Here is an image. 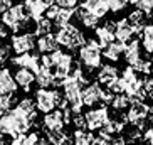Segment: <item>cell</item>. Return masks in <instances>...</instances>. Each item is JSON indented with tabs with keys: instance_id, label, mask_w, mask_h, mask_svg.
<instances>
[{
	"instance_id": "24",
	"label": "cell",
	"mask_w": 153,
	"mask_h": 145,
	"mask_svg": "<svg viewBox=\"0 0 153 145\" xmlns=\"http://www.w3.org/2000/svg\"><path fill=\"white\" fill-rule=\"evenodd\" d=\"M96 39H98V42L101 44V47H103V49H106L109 44L116 42V41H114V39H116V34L109 32L108 29L103 25V27H98V29H96Z\"/></svg>"
},
{
	"instance_id": "15",
	"label": "cell",
	"mask_w": 153,
	"mask_h": 145,
	"mask_svg": "<svg viewBox=\"0 0 153 145\" xmlns=\"http://www.w3.org/2000/svg\"><path fill=\"white\" fill-rule=\"evenodd\" d=\"M37 51H39V54H42V56L44 54H54L56 51H59V42H57L54 34L37 37Z\"/></svg>"
},
{
	"instance_id": "26",
	"label": "cell",
	"mask_w": 153,
	"mask_h": 145,
	"mask_svg": "<svg viewBox=\"0 0 153 145\" xmlns=\"http://www.w3.org/2000/svg\"><path fill=\"white\" fill-rule=\"evenodd\" d=\"M141 46L143 49L153 56V24H148L141 34Z\"/></svg>"
},
{
	"instance_id": "44",
	"label": "cell",
	"mask_w": 153,
	"mask_h": 145,
	"mask_svg": "<svg viewBox=\"0 0 153 145\" xmlns=\"http://www.w3.org/2000/svg\"><path fill=\"white\" fill-rule=\"evenodd\" d=\"M111 145H126V140H125V137H116V138H113Z\"/></svg>"
},
{
	"instance_id": "17",
	"label": "cell",
	"mask_w": 153,
	"mask_h": 145,
	"mask_svg": "<svg viewBox=\"0 0 153 145\" xmlns=\"http://www.w3.org/2000/svg\"><path fill=\"white\" fill-rule=\"evenodd\" d=\"M14 78L19 86L25 91H30V86L36 83V72H32L30 69H25V68H17Z\"/></svg>"
},
{
	"instance_id": "43",
	"label": "cell",
	"mask_w": 153,
	"mask_h": 145,
	"mask_svg": "<svg viewBox=\"0 0 153 145\" xmlns=\"http://www.w3.org/2000/svg\"><path fill=\"white\" fill-rule=\"evenodd\" d=\"M143 138L148 142L150 145H153V127H150L148 130L145 132V133H143Z\"/></svg>"
},
{
	"instance_id": "38",
	"label": "cell",
	"mask_w": 153,
	"mask_h": 145,
	"mask_svg": "<svg viewBox=\"0 0 153 145\" xmlns=\"http://www.w3.org/2000/svg\"><path fill=\"white\" fill-rule=\"evenodd\" d=\"M56 4H57L61 9H64V10H74V9H77V2H76V0H57Z\"/></svg>"
},
{
	"instance_id": "34",
	"label": "cell",
	"mask_w": 153,
	"mask_h": 145,
	"mask_svg": "<svg viewBox=\"0 0 153 145\" xmlns=\"http://www.w3.org/2000/svg\"><path fill=\"white\" fill-rule=\"evenodd\" d=\"M15 103V96H2L0 98V110H2V115H5V111L9 113V111H12V106H14Z\"/></svg>"
},
{
	"instance_id": "3",
	"label": "cell",
	"mask_w": 153,
	"mask_h": 145,
	"mask_svg": "<svg viewBox=\"0 0 153 145\" xmlns=\"http://www.w3.org/2000/svg\"><path fill=\"white\" fill-rule=\"evenodd\" d=\"M56 39H57L59 46H64L68 49H81L82 46L86 44V37L79 29L74 25V24H69L68 27L59 29L56 32Z\"/></svg>"
},
{
	"instance_id": "11",
	"label": "cell",
	"mask_w": 153,
	"mask_h": 145,
	"mask_svg": "<svg viewBox=\"0 0 153 145\" xmlns=\"http://www.w3.org/2000/svg\"><path fill=\"white\" fill-rule=\"evenodd\" d=\"M54 4V2H44V0H29V2H25V10H27V15L32 19V22H39V20H42L45 15V12H47V9H49L51 5Z\"/></svg>"
},
{
	"instance_id": "28",
	"label": "cell",
	"mask_w": 153,
	"mask_h": 145,
	"mask_svg": "<svg viewBox=\"0 0 153 145\" xmlns=\"http://www.w3.org/2000/svg\"><path fill=\"white\" fill-rule=\"evenodd\" d=\"M131 105H133V98L128 96V95H114V98H113V101H111L113 110H118V111H120V110H126L128 106H131Z\"/></svg>"
},
{
	"instance_id": "19",
	"label": "cell",
	"mask_w": 153,
	"mask_h": 145,
	"mask_svg": "<svg viewBox=\"0 0 153 145\" xmlns=\"http://www.w3.org/2000/svg\"><path fill=\"white\" fill-rule=\"evenodd\" d=\"M82 9L89 10L91 14H94L96 17L103 19L104 15L109 12V2H99V0H89V2H82Z\"/></svg>"
},
{
	"instance_id": "10",
	"label": "cell",
	"mask_w": 153,
	"mask_h": 145,
	"mask_svg": "<svg viewBox=\"0 0 153 145\" xmlns=\"http://www.w3.org/2000/svg\"><path fill=\"white\" fill-rule=\"evenodd\" d=\"M128 122L133 123L135 127H138L140 123H143L148 120L150 117V106L145 105L143 101H133V105L128 110Z\"/></svg>"
},
{
	"instance_id": "5",
	"label": "cell",
	"mask_w": 153,
	"mask_h": 145,
	"mask_svg": "<svg viewBox=\"0 0 153 145\" xmlns=\"http://www.w3.org/2000/svg\"><path fill=\"white\" fill-rule=\"evenodd\" d=\"M27 19H29V15H27V10H25V5L20 4V5H14L7 14L2 15V24H4L7 29H10L12 32L19 34L22 24L25 22Z\"/></svg>"
},
{
	"instance_id": "22",
	"label": "cell",
	"mask_w": 153,
	"mask_h": 145,
	"mask_svg": "<svg viewBox=\"0 0 153 145\" xmlns=\"http://www.w3.org/2000/svg\"><path fill=\"white\" fill-rule=\"evenodd\" d=\"M17 108L22 111L25 117L30 120V123L34 125L36 123V118H37V111H36V103H34V100H30V98H24V100H20L17 103Z\"/></svg>"
},
{
	"instance_id": "45",
	"label": "cell",
	"mask_w": 153,
	"mask_h": 145,
	"mask_svg": "<svg viewBox=\"0 0 153 145\" xmlns=\"http://www.w3.org/2000/svg\"><path fill=\"white\" fill-rule=\"evenodd\" d=\"M0 36H2V37L7 36V27H5L4 24H2V29H0Z\"/></svg>"
},
{
	"instance_id": "48",
	"label": "cell",
	"mask_w": 153,
	"mask_h": 145,
	"mask_svg": "<svg viewBox=\"0 0 153 145\" xmlns=\"http://www.w3.org/2000/svg\"><path fill=\"white\" fill-rule=\"evenodd\" d=\"M128 145H138V144H128Z\"/></svg>"
},
{
	"instance_id": "42",
	"label": "cell",
	"mask_w": 153,
	"mask_h": 145,
	"mask_svg": "<svg viewBox=\"0 0 153 145\" xmlns=\"http://www.w3.org/2000/svg\"><path fill=\"white\" fill-rule=\"evenodd\" d=\"M104 27L108 29L109 32H113V34H116L118 22H116V20H106V22H104Z\"/></svg>"
},
{
	"instance_id": "2",
	"label": "cell",
	"mask_w": 153,
	"mask_h": 145,
	"mask_svg": "<svg viewBox=\"0 0 153 145\" xmlns=\"http://www.w3.org/2000/svg\"><path fill=\"white\" fill-rule=\"evenodd\" d=\"M101 44L98 42V39H88L84 46L79 49V61L84 66V69H88V72L94 71V69H101Z\"/></svg>"
},
{
	"instance_id": "8",
	"label": "cell",
	"mask_w": 153,
	"mask_h": 145,
	"mask_svg": "<svg viewBox=\"0 0 153 145\" xmlns=\"http://www.w3.org/2000/svg\"><path fill=\"white\" fill-rule=\"evenodd\" d=\"M104 100H106V90H103L99 83H91L89 86L82 90L84 106H94L98 103H104Z\"/></svg>"
},
{
	"instance_id": "18",
	"label": "cell",
	"mask_w": 153,
	"mask_h": 145,
	"mask_svg": "<svg viewBox=\"0 0 153 145\" xmlns=\"http://www.w3.org/2000/svg\"><path fill=\"white\" fill-rule=\"evenodd\" d=\"M74 17H76L86 29H94V31L98 29L99 17H96L94 14H91L89 10L82 9V7H77L76 12H74Z\"/></svg>"
},
{
	"instance_id": "27",
	"label": "cell",
	"mask_w": 153,
	"mask_h": 145,
	"mask_svg": "<svg viewBox=\"0 0 153 145\" xmlns=\"http://www.w3.org/2000/svg\"><path fill=\"white\" fill-rule=\"evenodd\" d=\"M41 138L37 135V132H29L27 135H20L12 140V145H39Z\"/></svg>"
},
{
	"instance_id": "33",
	"label": "cell",
	"mask_w": 153,
	"mask_h": 145,
	"mask_svg": "<svg viewBox=\"0 0 153 145\" xmlns=\"http://www.w3.org/2000/svg\"><path fill=\"white\" fill-rule=\"evenodd\" d=\"M66 132H47V140L52 145H62V142L68 138Z\"/></svg>"
},
{
	"instance_id": "20",
	"label": "cell",
	"mask_w": 153,
	"mask_h": 145,
	"mask_svg": "<svg viewBox=\"0 0 153 145\" xmlns=\"http://www.w3.org/2000/svg\"><path fill=\"white\" fill-rule=\"evenodd\" d=\"M125 51H126V44L116 41V42H113V44H109L106 49H103V56L108 61H111V63H116L118 59H120V56L125 54Z\"/></svg>"
},
{
	"instance_id": "40",
	"label": "cell",
	"mask_w": 153,
	"mask_h": 145,
	"mask_svg": "<svg viewBox=\"0 0 153 145\" xmlns=\"http://www.w3.org/2000/svg\"><path fill=\"white\" fill-rule=\"evenodd\" d=\"M145 90H146V93H148V96L150 98H153V76H150V78H146L145 79Z\"/></svg>"
},
{
	"instance_id": "1",
	"label": "cell",
	"mask_w": 153,
	"mask_h": 145,
	"mask_svg": "<svg viewBox=\"0 0 153 145\" xmlns=\"http://www.w3.org/2000/svg\"><path fill=\"white\" fill-rule=\"evenodd\" d=\"M32 127L30 120L15 106L12 111L2 115L0 120V128H2V135L12 137V140L20 135H27L29 128Z\"/></svg>"
},
{
	"instance_id": "49",
	"label": "cell",
	"mask_w": 153,
	"mask_h": 145,
	"mask_svg": "<svg viewBox=\"0 0 153 145\" xmlns=\"http://www.w3.org/2000/svg\"><path fill=\"white\" fill-rule=\"evenodd\" d=\"M2 145H5V142H4V140H2Z\"/></svg>"
},
{
	"instance_id": "39",
	"label": "cell",
	"mask_w": 153,
	"mask_h": 145,
	"mask_svg": "<svg viewBox=\"0 0 153 145\" xmlns=\"http://www.w3.org/2000/svg\"><path fill=\"white\" fill-rule=\"evenodd\" d=\"M10 51H12V46H2V49H0V61H2V64L9 59V56H10Z\"/></svg>"
},
{
	"instance_id": "47",
	"label": "cell",
	"mask_w": 153,
	"mask_h": 145,
	"mask_svg": "<svg viewBox=\"0 0 153 145\" xmlns=\"http://www.w3.org/2000/svg\"><path fill=\"white\" fill-rule=\"evenodd\" d=\"M39 145H52V144H51L49 140H41V142H39Z\"/></svg>"
},
{
	"instance_id": "35",
	"label": "cell",
	"mask_w": 153,
	"mask_h": 145,
	"mask_svg": "<svg viewBox=\"0 0 153 145\" xmlns=\"http://www.w3.org/2000/svg\"><path fill=\"white\" fill-rule=\"evenodd\" d=\"M128 7V2L125 0H114V2H109V12L113 14H118V12H121L123 9Z\"/></svg>"
},
{
	"instance_id": "31",
	"label": "cell",
	"mask_w": 153,
	"mask_h": 145,
	"mask_svg": "<svg viewBox=\"0 0 153 145\" xmlns=\"http://www.w3.org/2000/svg\"><path fill=\"white\" fill-rule=\"evenodd\" d=\"M136 10H141L145 15L153 17V0H143V2H133Z\"/></svg>"
},
{
	"instance_id": "41",
	"label": "cell",
	"mask_w": 153,
	"mask_h": 145,
	"mask_svg": "<svg viewBox=\"0 0 153 145\" xmlns=\"http://www.w3.org/2000/svg\"><path fill=\"white\" fill-rule=\"evenodd\" d=\"M12 7H14V5H12V2H10V0H2V2H0V10H2V15L7 14Z\"/></svg>"
},
{
	"instance_id": "29",
	"label": "cell",
	"mask_w": 153,
	"mask_h": 145,
	"mask_svg": "<svg viewBox=\"0 0 153 145\" xmlns=\"http://www.w3.org/2000/svg\"><path fill=\"white\" fill-rule=\"evenodd\" d=\"M52 27H54V22H52V20H49L47 17H44L42 20H39V22L36 24V31H34V34H36L37 37L49 36L51 31H52Z\"/></svg>"
},
{
	"instance_id": "4",
	"label": "cell",
	"mask_w": 153,
	"mask_h": 145,
	"mask_svg": "<svg viewBox=\"0 0 153 145\" xmlns=\"http://www.w3.org/2000/svg\"><path fill=\"white\" fill-rule=\"evenodd\" d=\"M64 101V98L61 96V91L57 90H37L36 91V106L39 111L49 115L52 113L57 106H61V103Z\"/></svg>"
},
{
	"instance_id": "6",
	"label": "cell",
	"mask_w": 153,
	"mask_h": 145,
	"mask_svg": "<svg viewBox=\"0 0 153 145\" xmlns=\"http://www.w3.org/2000/svg\"><path fill=\"white\" fill-rule=\"evenodd\" d=\"M34 32H25V34H14L12 36V41H10V46H12V51H14L17 56L27 54L34 49V46L37 47V39Z\"/></svg>"
},
{
	"instance_id": "46",
	"label": "cell",
	"mask_w": 153,
	"mask_h": 145,
	"mask_svg": "<svg viewBox=\"0 0 153 145\" xmlns=\"http://www.w3.org/2000/svg\"><path fill=\"white\" fill-rule=\"evenodd\" d=\"M148 120H153V105H150V117Z\"/></svg>"
},
{
	"instance_id": "23",
	"label": "cell",
	"mask_w": 153,
	"mask_h": 145,
	"mask_svg": "<svg viewBox=\"0 0 153 145\" xmlns=\"http://www.w3.org/2000/svg\"><path fill=\"white\" fill-rule=\"evenodd\" d=\"M125 59H126V63L130 64L131 68H133V66L138 63L140 59H141V56H140V42L136 41V39H133L130 44H126Z\"/></svg>"
},
{
	"instance_id": "16",
	"label": "cell",
	"mask_w": 153,
	"mask_h": 145,
	"mask_svg": "<svg viewBox=\"0 0 153 145\" xmlns=\"http://www.w3.org/2000/svg\"><path fill=\"white\" fill-rule=\"evenodd\" d=\"M135 36V29L128 22V19H121L118 20V29H116V41L123 42V44H130Z\"/></svg>"
},
{
	"instance_id": "30",
	"label": "cell",
	"mask_w": 153,
	"mask_h": 145,
	"mask_svg": "<svg viewBox=\"0 0 153 145\" xmlns=\"http://www.w3.org/2000/svg\"><path fill=\"white\" fill-rule=\"evenodd\" d=\"M133 69H135L136 72H141L145 76H148V74L153 72V63L152 61H146V59H140L138 63L133 66Z\"/></svg>"
},
{
	"instance_id": "12",
	"label": "cell",
	"mask_w": 153,
	"mask_h": 145,
	"mask_svg": "<svg viewBox=\"0 0 153 145\" xmlns=\"http://www.w3.org/2000/svg\"><path fill=\"white\" fill-rule=\"evenodd\" d=\"M17 88L19 84L15 81V78L12 76L10 69L2 68V72H0V91H2V96H14Z\"/></svg>"
},
{
	"instance_id": "21",
	"label": "cell",
	"mask_w": 153,
	"mask_h": 145,
	"mask_svg": "<svg viewBox=\"0 0 153 145\" xmlns=\"http://www.w3.org/2000/svg\"><path fill=\"white\" fill-rule=\"evenodd\" d=\"M36 83L39 90H49L51 86H54V72L51 69L41 68V71L36 74Z\"/></svg>"
},
{
	"instance_id": "36",
	"label": "cell",
	"mask_w": 153,
	"mask_h": 145,
	"mask_svg": "<svg viewBox=\"0 0 153 145\" xmlns=\"http://www.w3.org/2000/svg\"><path fill=\"white\" fill-rule=\"evenodd\" d=\"M59 14H61V7H59V5L54 2V4L51 5L49 9H47V12H45V17L49 19V20H52V22H54L56 19L59 17Z\"/></svg>"
},
{
	"instance_id": "14",
	"label": "cell",
	"mask_w": 153,
	"mask_h": 145,
	"mask_svg": "<svg viewBox=\"0 0 153 145\" xmlns=\"http://www.w3.org/2000/svg\"><path fill=\"white\" fill-rule=\"evenodd\" d=\"M42 125H44L45 132H62L64 125H66L64 123V113L61 110H54L52 113L44 117Z\"/></svg>"
},
{
	"instance_id": "32",
	"label": "cell",
	"mask_w": 153,
	"mask_h": 145,
	"mask_svg": "<svg viewBox=\"0 0 153 145\" xmlns=\"http://www.w3.org/2000/svg\"><path fill=\"white\" fill-rule=\"evenodd\" d=\"M128 22L135 27V25H145V14L141 12V10H133V12H130V15H128Z\"/></svg>"
},
{
	"instance_id": "37",
	"label": "cell",
	"mask_w": 153,
	"mask_h": 145,
	"mask_svg": "<svg viewBox=\"0 0 153 145\" xmlns=\"http://www.w3.org/2000/svg\"><path fill=\"white\" fill-rule=\"evenodd\" d=\"M72 123H74V127H76L77 130H86V128H88V122H86L84 115H74Z\"/></svg>"
},
{
	"instance_id": "25",
	"label": "cell",
	"mask_w": 153,
	"mask_h": 145,
	"mask_svg": "<svg viewBox=\"0 0 153 145\" xmlns=\"http://www.w3.org/2000/svg\"><path fill=\"white\" fill-rule=\"evenodd\" d=\"M94 138L96 137L91 132H86V130H76L72 133L74 145H93L94 144Z\"/></svg>"
},
{
	"instance_id": "7",
	"label": "cell",
	"mask_w": 153,
	"mask_h": 145,
	"mask_svg": "<svg viewBox=\"0 0 153 145\" xmlns=\"http://www.w3.org/2000/svg\"><path fill=\"white\" fill-rule=\"evenodd\" d=\"M86 122H88V130L94 132V130H101L106 123L111 120L109 118V111L106 105H101L99 108H93L84 115Z\"/></svg>"
},
{
	"instance_id": "13",
	"label": "cell",
	"mask_w": 153,
	"mask_h": 145,
	"mask_svg": "<svg viewBox=\"0 0 153 145\" xmlns=\"http://www.w3.org/2000/svg\"><path fill=\"white\" fill-rule=\"evenodd\" d=\"M120 72H118V68L116 66H113V64H103V68L98 71V83L99 84H104V86H113L114 83L120 79L118 76Z\"/></svg>"
},
{
	"instance_id": "9",
	"label": "cell",
	"mask_w": 153,
	"mask_h": 145,
	"mask_svg": "<svg viewBox=\"0 0 153 145\" xmlns=\"http://www.w3.org/2000/svg\"><path fill=\"white\" fill-rule=\"evenodd\" d=\"M41 58L42 54H39V52H27V54H22V56H17V58L12 59V63H14V66H17V68H25V69H30L32 72H39L42 68L41 64Z\"/></svg>"
},
{
	"instance_id": "50",
	"label": "cell",
	"mask_w": 153,
	"mask_h": 145,
	"mask_svg": "<svg viewBox=\"0 0 153 145\" xmlns=\"http://www.w3.org/2000/svg\"><path fill=\"white\" fill-rule=\"evenodd\" d=\"M152 63H153V56H152Z\"/></svg>"
}]
</instances>
